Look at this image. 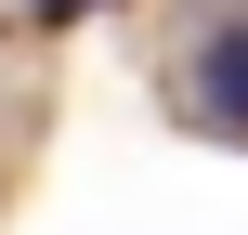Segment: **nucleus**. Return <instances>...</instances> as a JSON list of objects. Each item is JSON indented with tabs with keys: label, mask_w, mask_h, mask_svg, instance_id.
<instances>
[{
	"label": "nucleus",
	"mask_w": 248,
	"mask_h": 235,
	"mask_svg": "<svg viewBox=\"0 0 248 235\" xmlns=\"http://www.w3.org/2000/svg\"><path fill=\"white\" fill-rule=\"evenodd\" d=\"M39 13H105V0H39Z\"/></svg>",
	"instance_id": "2"
},
{
	"label": "nucleus",
	"mask_w": 248,
	"mask_h": 235,
	"mask_svg": "<svg viewBox=\"0 0 248 235\" xmlns=\"http://www.w3.org/2000/svg\"><path fill=\"white\" fill-rule=\"evenodd\" d=\"M183 92H196V118H209V131H235V144H248V13H222V26L196 39Z\"/></svg>",
	"instance_id": "1"
}]
</instances>
